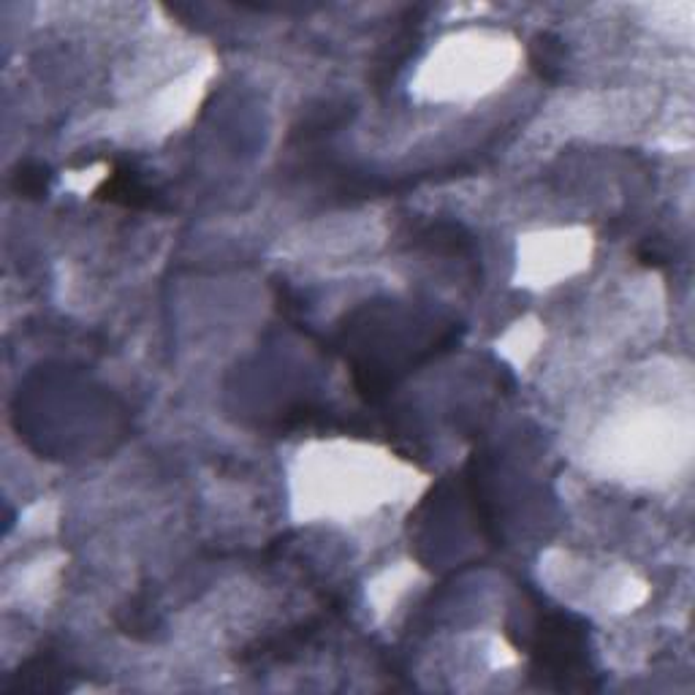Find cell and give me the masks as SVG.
Here are the masks:
<instances>
[{
  "instance_id": "6da1fadb",
  "label": "cell",
  "mask_w": 695,
  "mask_h": 695,
  "mask_svg": "<svg viewBox=\"0 0 695 695\" xmlns=\"http://www.w3.org/2000/svg\"><path fill=\"white\" fill-rule=\"evenodd\" d=\"M535 674L557 691H587V630L574 617L552 615L539 622L533 639Z\"/></svg>"
},
{
  "instance_id": "7a4b0ae2",
  "label": "cell",
  "mask_w": 695,
  "mask_h": 695,
  "mask_svg": "<svg viewBox=\"0 0 695 695\" xmlns=\"http://www.w3.org/2000/svg\"><path fill=\"white\" fill-rule=\"evenodd\" d=\"M101 202L117 204L126 209H153L155 207V191L142 180L137 169L128 163H117L115 172L104 180L101 188L96 191Z\"/></svg>"
},
{
  "instance_id": "5b68a950",
  "label": "cell",
  "mask_w": 695,
  "mask_h": 695,
  "mask_svg": "<svg viewBox=\"0 0 695 695\" xmlns=\"http://www.w3.org/2000/svg\"><path fill=\"white\" fill-rule=\"evenodd\" d=\"M530 66L543 82H560L565 72V41L557 33L543 31L530 41Z\"/></svg>"
},
{
  "instance_id": "277c9868",
  "label": "cell",
  "mask_w": 695,
  "mask_h": 695,
  "mask_svg": "<svg viewBox=\"0 0 695 695\" xmlns=\"http://www.w3.org/2000/svg\"><path fill=\"white\" fill-rule=\"evenodd\" d=\"M413 248H424L437 256H463L470 248V237L463 231V226L437 220L413 234Z\"/></svg>"
},
{
  "instance_id": "3957f363",
  "label": "cell",
  "mask_w": 695,
  "mask_h": 695,
  "mask_svg": "<svg viewBox=\"0 0 695 695\" xmlns=\"http://www.w3.org/2000/svg\"><path fill=\"white\" fill-rule=\"evenodd\" d=\"M66 674L61 663H57L52 655H39L33 660H28L20 671L14 674V682L6 685V691H36V693H52V691H63L66 682L61 676Z\"/></svg>"
},
{
  "instance_id": "8992f818",
  "label": "cell",
  "mask_w": 695,
  "mask_h": 695,
  "mask_svg": "<svg viewBox=\"0 0 695 695\" xmlns=\"http://www.w3.org/2000/svg\"><path fill=\"white\" fill-rule=\"evenodd\" d=\"M52 183H55V174H52V169L46 163L39 161L20 163L14 169V174H11V191L20 198H31V202L46 198Z\"/></svg>"
}]
</instances>
